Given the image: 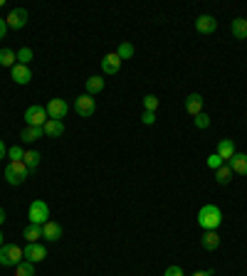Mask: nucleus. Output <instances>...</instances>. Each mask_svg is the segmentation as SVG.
<instances>
[{"mask_svg": "<svg viewBox=\"0 0 247 276\" xmlns=\"http://www.w3.org/2000/svg\"><path fill=\"white\" fill-rule=\"evenodd\" d=\"M195 30H198L200 35H213V32L218 30V20H215L213 15H200V17L195 20Z\"/></svg>", "mask_w": 247, "mask_h": 276, "instance_id": "obj_10", "label": "nucleus"}, {"mask_svg": "<svg viewBox=\"0 0 247 276\" xmlns=\"http://www.w3.org/2000/svg\"><path fill=\"white\" fill-rule=\"evenodd\" d=\"M5 32H8V22H5V20L0 17V40L5 37Z\"/></svg>", "mask_w": 247, "mask_h": 276, "instance_id": "obj_35", "label": "nucleus"}, {"mask_svg": "<svg viewBox=\"0 0 247 276\" xmlns=\"http://www.w3.org/2000/svg\"><path fill=\"white\" fill-rule=\"evenodd\" d=\"M141 121H143L146 126H153V124H156V113H153V111H143Z\"/></svg>", "mask_w": 247, "mask_h": 276, "instance_id": "obj_33", "label": "nucleus"}, {"mask_svg": "<svg viewBox=\"0 0 247 276\" xmlns=\"http://www.w3.org/2000/svg\"><path fill=\"white\" fill-rule=\"evenodd\" d=\"M74 111H77L79 116H84V119L94 116V111H96L94 99L89 97V94H82V97H77V99H74Z\"/></svg>", "mask_w": 247, "mask_h": 276, "instance_id": "obj_6", "label": "nucleus"}, {"mask_svg": "<svg viewBox=\"0 0 247 276\" xmlns=\"http://www.w3.org/2000/svg\"><path fill=\"white\" fill-rule=\"evenodd\" d=\"M230 30H233L235 40H247V17H235Z\"/></svg>", "mask_w": 247, "mask_h": 276, "instance_id": "obj_20", "label": "nucleus"}, {"mask_svg": "<svg viewBox=\"0 0 247 276\" xmlns=\"http://www.w3.org/2000/svg\"><path fill=\"white\" fill-rule=\"evenodd\" d=\"M10 77H13L15 84H30V79H32V72H30L28 64H15V67L10 69Z\"/></svg>", "mask_w": 247, "mask_h": 276, "instance_id": "obj_12", "label": "nucleus"}, {"mask_svg": "<svg viewBox=\"0 0 247 276\" xmlns=\"http://www.w3.org/2000/svg\"><path fill=\"white\" fill-rule=\"evenodd\" d=\"M220 222H222V212L218 205H203L198 212V224L203 229H218Z\"/></svg>", "mask_w": 247, "mask_h": 276, "instance_id": "obj_1", "label": "nucleus"}, {"mask_svg": "<svg viewBox=\"0 0 247 276\" xmlns=\"http://www.w3.org/2000/svg\"><path fill=\"white\" fill-rule=\"evenodd\" d=\"M28 175H30V170L23 160H10L8 168H5V180H8V185H23V182L28 180Z\"/></svg>", "mask_w": 247, "mask_h": 276, "instance_id": "obj_2", "label": "nucleus"}, {"mask_svg": "<svg viewBox=\"0 0 247 276\" xmlns=\"http://www.w3.org/2000/svg\"><path fill=\"white\" fill-rule=\"evenodd\" d=\"M28 217H30V224H45V222H50V207L45 205V200H32L30 202V210H28Z\"/></svg>", "mask_w": 247, "mask_h": 276, "instance_id": "obj_4", "label": "nucleus"}, {"mask_svg": "<svg viewBox=\"0 0 247 276\" xmlns=\"http://www.w3.org/2000/svg\"><path fill=\"white\" fill-rule=\"evenodd\" d=\"M3 222H5V210L0 207V224H3Z\"/></svg>", "mask_w": 247, "mask_h": 276, "instance_id": "obj_38", "label": "nucleus"}, {"mask_svg": "<svg viewBox=\"0 0 247 276\" xmlns=\"http://www.w3.org/2000/svg\"><path fill=\"white\" fill-rule=\"evenodd\" d=\"M193 276H213V271H195Z\"/></svg>", "mask_w": 247, "mask_h": 276, "instance_id": "obj_37", "label": "nucleus"}, {"mask_svg": "<svg viewBox=\"0 0 247 276\" xmlns=\"http://www.w3.org/2000/svg\"><path fill=\"white\" fill-rule=\"evenodd\" d=\"M42 136H45V131L37 128V126H25V128L20 131V138H23L25 143H35V141H40Z\"/></svg>", "mask_w": 247, "mask_h": 276, "instance_id": "obj_19", "label": "nucleus"}, {"mask_svg": "<svg viewBox=\"0 0 247 276\" xmlns=\"http://www.w3.org/2000/svg\"><path fill=\"white\" fill-rule=\"evenodd\" d=\"M218 155L222 158V160H230L235 155V141L233 138H222L218 143Z\"/></svg>", "mask_w": 247, "mask_h": 276, "instance_id": "obj_18", "label": "nucleus"}, {"mask_svg": "<svg viewBox=\"0 0 247 276\" xmlns=\"http://www.w3.org/2000/svg\"><path fill=\"white\" fill-rule=\"evenodd\" d=\"M42 131H45V136L59 138L62 133H65V121H55V119H50L47 124L42 126Z\"/></svg>", "mask_w": 247, "mask_h": 276, "instance_id": "obj_17", "label": "nucleus"}, {"mask_svg": "<svg viewBox=\"0 0 247 276\" xmlns=\"http://www.w3.org/2000/svg\"><path fill=\"white\" fill-rule=\"evenodd\" d=\"M116 55H119V59H131V57H134V44H131V42H121V44H119V47H116Z\"/></svg>", "mask_w": 247, "mask_h": 276, "instance_id": "obj_27", "label": "nucleus"}, {"mask_svg": "<svg viewBox=\"0 0 247 276\" xmlns=\"http://www.w3.org/2000/svg\"><path fill=\"white\" fill-rule=\"evenodd\" d=\"M15 59H17V52H13L10 47H3V50H0V67H10V69H13L15 64H17Z\"/></svg>", "mask_w": 247, "mask_h": 276, "instance_id": "obj_21", "label": "nucleus"}, {"mask_svg": "<svg viewBox=\"0 0 247 276\" xmlns=\"http://www.w3.org/2000/svg\"><path fill=\"white\" fill-rule=\"evenodd\" d=\"M5 22H8V30H23L28 25V10H25V8H15V10H10V15L5 17Z\"/></svg>", "mask_w": 247, "mask_h": 276, "instance_id": "obj_7", "label": "nucleus"}, {"mask_svg": "<svg viewBox=\"0 0 247 276\" xmlns=\"http://www.w3.org/2000/svg\"><path fill=\"white\" fill-rule=\"evenodd\" d=\"M84 86H87V94L92 97V94H99L101 89H104V77H89L87 82H84Z\"/></svg>", "mask_w": 247, "mask_h": 276, "instance_id": "obj_23", "label": "nucleus"}, {"mask_svg": "<svg viewBox=\"0 0 247 276\" xmlns=\"http://www.w3.org/2000/svg\"><path fill=\"white\" fill-rule=\"evenodd\" d=\"M45 109H47V116H50V119H55V121H62V119L67 116L69 106H67V101H65V99H52V101H50V104H47Z\"/></svg>", "mask_w": 247, "mask_h": 276, "instance_id": "obj_8", "label": "nucleus"}, {"mask_svg": "<svg viewBox=\"0 0 247 276\" xmlns=\"http://www.w3.org/2000/svg\"><path fill=\"white\" fill-rule=\"evenodd\" d=\"M186 111L191 113V116H198V113H203V94H188L186 99Z\"/></svg>", "mask_w": 247, "mask_h": 276, "instance_id": "obj_15", "label": "nucleus"}, {"mask_svg": "<svg viewBox=\"0 0 247 276\" xmlns=\"http://www.w3.org/2000/svg\"><path fill=\"white\" fill-rule=\"evenodd\" d=\"M23 259H25V254L17 244H3L0 247V266H17Z\"/></svg>", "mask_w": 247, "mask_h": 276, "instance_id": "obj_3", "label": "nucleus"}, {"mask_svg": "<svg viewBox=\"0 0 247 276\" xmlns=\"http://www.w3.org/2000/svg\"><path fill=\"white\" fill-rule=\"evenodd\" d=\"M228 166L237 175H247V153H235L233 158L228 160Z\"/></svg>", "mask_w": 247, "mask_h": 276, "instance_id": "obj_13", "label": "nucleus"}, {"mask_svg": "<svg viewBox=\"0 0 247 276\" xmlns=\"http://www.w3.org/2000/svg\"><path fill=\"white\" fill-rule=\"evenodd\" d=\"M101 69H104V74H116L119 69H121V59L116 52H109V55L101 59Z\"/></svg>", "mask_w": 247, "mask_h": 276, "instance_id": "obj_14", "label": "nucleus"}, {"mask_svg": "<svg viewBox=\"0 0 247 276\" xmlns=\"http://www.w3.org/2000/svg\"><path fill=\"white\" fill-rule=\"evenodd\" d=\"M3 244H5V237H3V232H0V247H3Z\"/></svg>", "mask_w": 247, "mask_h": 276, "instance_id": "obj_39", "label": "nucleus"}, {"mask_svg": "<svg viewBox=\"0 0 247 276\" xmlns=\"http://www.w3.org/2000/svg\"><path fill=\"white\" fill-rule=\"evenodd\" d=\"M233 180V170H230V166H220L218 170H215V182L218 185H228Z\"/></svg>", "mask_w": 247, "mask_h": 276, "instance_id": "obj_24", "label": "nucleus"}, {"mask_svg": "<svg viewBox=\"0 0 247 276\" xmlns=\"http://www.w3.org/2000/svg\"><path fill=\"white\" fill-rule=\"evenodd\" d=\"M200 244H203V249H208V251H215V249L220 247V235L215 232V229H205Z\"/></svg>", "mask_w": 247, "mask_h": 276, "instance_id": "obj_16", "label": "nucleus"}, {"mask_svg": "<svg viewBox=\"0 0 247 276\" xmlns=\"http://www.w3.org/2000/svg\"><path fill=\"white\" fill-rule=\"evenodd\" d=\"M23 163L28 166V170H35V168L40 166V153H37V151H25V158H23Z\"/></svg>", "mask_w": 247, "mask_h": 276, "instance_id": "obj_25", "label": "nucleus"}, {"mask_svg": "<svg viewBox=\"0 0 247 276\" xmlns=\"http://www.w3.org/2000/svg\"><path fill=\"white\" fill-rule=\"evenodd\" d=\"M23 254H25V262L35 264V262H45V257H47V249H45L40 242H37V244H28Z\"/></svg>", "mask_w": 247, "mask_h": 276, "instance_id": "obj_11", "label": "nucleus"}, {"mask_svg": "<svg viewBox=\"0 0 247 276\" xmlns=\"http://www.w3.org/2000/svg\"><path fill=\"white\" fill-rule=\"evenodd\" d=\"M5 153H8V151H5V143H3V141H0V160H3V158H5Z\"/></svg>", "mask_w": 247, "mask_h": 276, "instance_id": "obj_36", "label": "nucleus"}, {"mask_svg": "<svg viewBox=\"0 0 247 276\" xmlns=\"http://www.w3.org/2000/svg\"><path fill=\"white\" fill-rule=\"evenodd\" d=\"M163 276H186V274H183L180 266H168V269L163 271Z\"/></svg>", "mask_w": 247, "mask_h": 276, "instance_id": "obj_34", "label": "nucleus"}, {"mask_svg": "<svg viewBox=\"0 0 247 276\" xmlns=\"http://www.w3.org/2000/svg\"><path fill=\"white\" fill-rule=\"evenodd\" d=\"M8 158H10V160H23V158H25V151H23L20 146H13V148H8Z\"/></svg>", "mask_w": 247, "mask_h": 276, "instance_id": "obj_31", "label": "nucleus"}, {"mask_svg": "<svg viewBox=\"0 0 247 276\" xmlns=\"http://www.w3.org/2000/svg\"><path fill=\"white\" fill-rule=\"evenodd\" d=\"M30 62H32V50L30 47H23L17 52V64H30Z\"/></svg>", "mask_w": 247, "mask_h": 276, "instance_id": "obj_30", "label": "nucleus"}, {"mask_svg": "<svg viewBox=\"0 0 247 276\" xmlns=\"http://www.w3.org/2000/svg\"><path fill=\"white\" fill-rule=\"evenodd\" d=\"M15 276H35V266H32V262H23L15 266Z\"/></svg>", "mask_w": 247, "mask_h": 276, "instance_id": "obj_26", "label": "nucleus"}, {"mask_svg": "<svg viewBox=\"0 0 247 276\" xmlns=\"http://www.w3.org/2000/svg\"><path fill=\"white\" fill-rule=\"evenodd\" d=\"M47 121H50V116H47V109L45 106H40V104L28 106V111H25V126H37V128H42Z\"/></svg>", "mask_w": 247, "mask_h": 276, "instance_id": "obj_5", "label": "nucleus"}, {"mask_svg": "<svg viewBox=\"0 0 247 276\" xmlns=\"http://www.w3.org/2000/svg\"><path fill=\"white\" fill-rule=\"evenodd\" d=\"M193 124H195V128H208V126H210V116L203 111V113L193 116Z\"/></svg>", "mask_w": 247, "mask_h": 276, "instance_id": "obj_29", "label": "nucleus"}, {"mask_svg": "<svg viewBox=\"0 0 247 276\" xmlns=\"http://www.w3.org/2000/svg\"><path fill=\"white\" fill-rule=\"evenodd\" d=\"M62 235H65V229H62V224L59 222H45L42 224V237L47 239V242H59L62 239Z\"/></svg>", "mask_w": 247, "mask_h": 276, "instance_id": "obj_9", "label": "nucleus"}, {"mask_svg": "<svg viewBox=\"0 0 247 276\" xmlns=\"http://www.w3.org/2000/svg\"><path fill=\"white\" fill-rule=\"evenodd\" d=\"M156 109H158V97L146 94V97H143V111H153V113H156Z\"/></svg>", "mask_w": 247, "mask_h": 276, "instance_id": "obj_28", "label": "nucleus"}, {"mask_svg": "<svg viewBox=\"0 0 247 276\" xmlns=\"http://www.w3.org/2000/svg\"><path fill=\"white\" fill-rule=\"evenodd\" d=\"M25 239H28V244H37V242L42 239L40 224H28V227H25Z\"/></svg>", "mask_w": 247, "mask_h": 276, "instance_id": "obj_22", "label": "nucleus"}, {"mask_svg": "<svg viewBox=\"0 0 247 276\" xmlns=\"http://www.w3.org/2000/svg\"><path fill=\"white\" fill-rule=\"evenodd\" d=\"M208 166L213 168V170H218L220 166H225V160H222V158H220L218 153H213V155H208Z\"/></svg>", "mask_w": 247, "mask_h": 276, "instance_id": "obj_32", "label": "nucleus"}]
</instances>
